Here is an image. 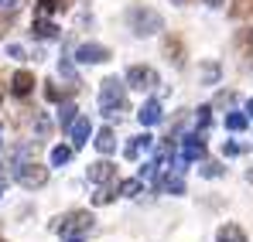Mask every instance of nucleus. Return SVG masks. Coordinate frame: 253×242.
<instances>
[{"label":"nucleus","instance_id":"f257e3e1","mask_svg":"<svg viewBox=\"0 0 253 242\" xmlns=\"http://www.w3.org/2000/svg\"><path fill=\"white\" fill-rule=\"evenodd\" d=\"M99 109L106 120H120L126 109V82L120 79H106L99 85Z\"/></svg>","mask_w":253,"mask_h":242},{"label":"nucleus","instance_id":"f03ea898","mask_svg":"<svg viewBox=\"0 0 253 242\" xmlns=\"http://www.w3.org/2000/svg\"><path fill=\"white\" fill-rule=\"evenodd\" d=\"M51 229H55V232H62L65 239H83L85 232L92 229V215H89V211H69V215L55 218V222H51Z\"/></svg>","mask_w":253,"mask_h":242},{"label":"nucleus","instance_id":"7ed1b4c3","mask_svg":"<svg viewBox=\"0 0 253 242\" xmlns=\"http://www.w3.org/2000/svg\"><path fill=\"white\" fill-rule=\"evenodd\" d=\"M126 21H130V31H133V35H140V38H147V35H158V31L165 28L161 14H158V10H151V7H133Z\"/></svg>","mask_w":253,"mask_h":242},{"label":"nucleus","instance_id":"20e7f679","mask_svg":"<svg viewBox=\"0 0 253 242\" xmlns=\"http://www.w3.org/2000/svg\"><path fill=\"white\" fill-rule=\"evenodd\" d=\"M14 177H17V184L21 188H44V181H48V167L44 164H35V161H24L17 164V171H14Z\"/></svg>","mask_w":253,"mask_h":242},{"label":"nucleus","instance_id":"39448f33","mask_svg":"<svg viewBox=\"0 0 253 242\" xmlns=\"http://www.w3.org/2000/svg\"><path fill=\"white\" fill-rule=\"evenodd\" d=\"M126 85L137 89V92H147V89L158 85V72H154L151 65H130V69H126Z\"/></svg>","mask_w":253,"mask_h":242},{"label":"nucleus","instance_id":"423d86ee","mask_svg":"<svg viewBox=\"0 0 253 242\" xmlns=\"http://www.w3.org/2000/svg\"><path fill=\"white\" fill-rule=\"evenodd\" d=\"M76 62H83V65H99V62H110V48H103V44H79L76 48Z\"/></svg>","mask_w":253,"mask_h":242},{"label":"nucleus","instance_id":"0eeeda50","mask_svg":"<svg viewBox=\"0 0 253 242\" xmlns=\"http://www.w3.org/2000/svg\"><path fill=\"white\" fill-rule=\"evenodd\" d=\"M181 157H185V164L202 161V157H206V140H202V133H188V137H181Z\"/></svg>","mask_w":253,"mask_h":242},{"label":"nucleus","instance_id":"6e6552de","mask_svg":"<svg viewBox=\"0 0 253 242\" xmlns=\"http://www.w3.org/2000/svg\"><path fill=\"white\" fill-rule=\"evenodd\" d=\"M151 147H154V137H151V133H137V137H130V143L124 147V157L126 161H137V157H140L144 150H151Z\"/></svg>","mask_w":253,"mask_h":242},{"label":"nucleus","instance_id":"1a4fd4ad","mask_svg":"<svg viewBox=\"0 0 253 242\" xmlns=\"http://www.w3.org/2000/svg\"><path fill=\"white\" fill-rule=\"evenodd\" d=\"M137 120H140V126H158V123L165 120V113H161V103H158V99H147V103L140 106Z\"/></svg>","mask_w":253,"mask_h":242},{"label":"nucleus","instance_id":"9d476101","mask_svg":"<svg viewBox=\"0 0 253 242\" xmlns=\"http://www.w3.org/2000/svg\"><path fill=\"white\" fill-rule=\"evenodd\" d=\"M89 133H92L89 120H85V116H76V120H72V126H69V137H72V147H76V150H79L85 140H89Z\"/></svg>","mask_w":253,"mask_h":242},{"label":"nucleus","instance_id":"9b49d317","mask_svg":"<svg viewBox=\"0 0 253 242\" xmlns=\"http://www.w3.org/2000/svg\"><path fill=\"white\" fill-rule=\"evenodd\" d=\"M113 174H117V167H113L110 161H96V164H89V181H92V184H106V181H110Z\"/></svg>","mask_w":253,"mask_h":242},{"label":"nucleus","instance_id":"f8f14e48","mask_svg":"<svg viewBox=\"0 0 253 242\" xmlns=\"http://www.w3.org/2000/svg\"><path fill=\"white\" fill-rule=\"evenodd\" d=\"M215 242H247V232H243L236 222H226V225H219Z\"/></svg>","mask_w":253,"mask_h":242},{"label":"nucleus","instance_id":"ddd939ff","mask_svg":"<svg viewBox=\"0 0 253 242\" xmlns=\"http://www.w3.org/2000/svg\"><path fill=\"white\" fill-rule=\"evenodd\" d=\"M92 143H96V150H99L103 157L117 150V137H113V130H110V126H103V130L96 133V140H92Z\"/></svg>","mask_w":253,"mask_h":242},{"label":"nucleus","instance_id":"4468645a","mask_svg":"<svg viewBox=\"0 0 253 242\" xmlns=\"http://www.w3.org/2000/svg\"><path fill=\"white\" fill-rule=\"evenodd\" d=\"M31 89H35V75H31V72H17L14 82H10V92H14V96H28Z\"/></svg>","mask_w":253,"mask_h":242},{"label":"nucleus","instance_id":"2eb2a0df","mask_svg":"<svg viewBox=\"0 0 253 242\" xmlns=\"http://www.w3.org/2000/svg\"><path fill=\"white\" fill-rule=\"evenodd\" d=\"M158 184H161V188H165L168 195H185V177H181L178 171H171V174H165V177H161Z\"/></svg>","mask_w":253,"mask_h":242},{"label":"nucleus","instance_id":"dca6fc26","mask_svg":"<svg viewBox=\"0 0 253 242\" xmlns=\"http://www.w3.org/2000/svg\"><path fill=\"white\" fill-rule=\"evenodd\" d=\"M140 181H144V184H158V181H161V167L154 161L140 164Z\"/></svg>","mask_w":253,"mask_h":242},{"label":"nucleus","instance_id":"f3484780","mask_svg":"<svg viewBox=\"0 0 253 242\" xmlns=\"http://www.w3.org/2000/svg\"><path fill=\"white\" fill-rule=\"evenodd\" d=\"M35 38H42V41H55V38H58V28H55L51 21H35Z\"/></svg>","mask_w":253,"mask_h":242},{"label":"nucleus","instance_id":"a211bd4d","mask_svg":"<svg viewBox=\"0 0 253 242\" xmlns=\"http://www.w3.org/2000/svg\"><path fill=\"white\" fill-rule=\"evenodd\" d=\"M247 123H250V116H247V113H226V130H233V133L247 130Z\"/></svg>","mask_w":253,"mask_h":242},{"label":"nucleus","instance_id":"6ab92c4d","mask_svg":"<svg viewBox=\"0 0 253 242\" xmlns=\"http://www.w3.org/2000/svg\"><path fill=\"white\" fill-rule=\"evenodd\" d=\"M199 174H202V177H222L226 167H222L219 161H202V164H199Z\"/></svg>","mask_w":253,"mask_h":242},{"label":"nucleus","instance_id":"aec40b11","mask_svg":"<svg viewBox=\"0 0 253 242\" xmlns=\"http://www.w3.org/2000/svg\"><path fill=\"white\" fill-rule=\"evenodd\" d=\"M140 191H144V181H140V177H130V181L120 184V195H124V198H137Z\"/></svg>","mask_w":253,"mask_h":242},{"label":"nucleus","instance_id":"412c9836","mask_svg":"<svg viewBox=\"0 0 253 242\" xmlns=\"http://www.w3.org/2000/svg\"><path fill=\"white\" fill-rule=\"evenodd\" d=\"M212 123V106H199L195 109V126H199V133H206Z\"/></svg>","mask_w":253,"mask_h":242},{"label":"nucleus","instance_id":"4be33fe9","mask_svg":"<svg viewBox=\"0 0 253 242\" xmlns=\"http://www.w3.org/2000/svg\"><path fill=\"white\" fill-rule=\"evenodd\" d=\"M76 113H79V109H76L72 103H62V109H58V123L69 130V126H72V120H76Z\"/></svg>","mask_w":253,"mask_h":242},{"label":"nucleus","instance_id":"5701e85b","mask_svg":"<svg viewBox=\"0 0 253 242\" xmlns=\"http://www.w3.org/2000/svg\"><path fill=\"white\" fill-rule=\"evenodd\" d=\"M199 75H202V82H206V85H215V82H219V65H215V62H206Z\"/></svg>","mask_w":253,"mask_h":242},{"label":"nucleus","instance_id":"b1692460","mask_svg":"<svg viewBox=\"0 0 253 242\" xmlns=\"http://www.w3.org/2000/svg\"><path fill=\"white\" fill-rule=\"evenodd\" d=\"M72 161V147H55V150H51V164H55V167H62V164H69Z\"/></svg>","mask_w":253,"mask_h":242},{"label":"nucleus","instance_id":"393cba45","mask_svg":"<svg viewBox=\"0 0 253 242\" xmlns=\"http://www.w3.org/2000/svg\"><path fill=\"white\" fill-rule=\"evenodd\" d=\"M113 198H117V195H113L110 188H99V191L92 195V205H110V202H113Z\"/></svg>","mask_w":253,"mask_h":242},{"label":"nucleus","instance_id":"a878e982","mask_svg":"<svg viewBox=\"0 0 253 242\" xmlns=\"http://www.w3.org/2000/svg\"><path fill=\"white\" fill-rule=\"evenodd\" d=\"M44 99H51V103H62V92H58V89L48 82V85H44Z\"/></svg>","mask_w":253,"mask_h":242},{"label":"nucleus","instance_id":"bb28decb","mask_svg":"<svg viewBox=\"0 0 253 242\" xmlns=\"http://www.w3.org/2000/svg\"><path fill=\"white\" fill-rule=\"evenodd\" d=\"M58 69H62V75H65V79H76V69H72V62H65V58H62V62H58Z\"/></svg>","mask_w":253,"mask_h":242},{"label":"nucleus","instance_id":"cd10ccee","mask_svg":"<svg viewBox=\"0 0 253 242\" xmlns=\"http://www.w3.org/2000/svg\"><path fill=\"white\" fill-rule=\"evenodd\" d=\"M222 154L226 157H236V154H243V147L240 143H222Z\"/></svg>","mask_w":253,"mask_h":242},{"label":"nucleus","instance_id":"c85d7f7f","mask_svg":"<svg viewBox=\"0 0 253 242\" xmlns=\"http://www.w3.org/2000/svg\"><path fill=\"white\" fill-rule=\"evenodd\" d=\"M7 55H10V58H24V48H21V44H10Z\"/></svg>","mask_w":253,"mask_h":242},{"label":"nucleus","instance_id":"c756f323","mask_svg":"<svg viewBox=\"0 0 253 242\" xmlns=\"http://www.w3.org/2000/svg\"><path fill=\"white\" fill-rule=\"evenodd\" d=\"M44 133H51V123L42 116V120H38V137H44Z\"/></svg>","mask_w":253,"mask_h":242},{"label":"nucleus","instance_id":"7c9ffc66","mask_svg":"<svg viewBox=\"0 0 253 242\" xmlns=\"http://www.w3.org/2000/svg\"><path fill=\"white\" fill-rule=\"evenodd\" d=\"M38 7H42L44 14H51V10H55V7H58V3H55V0H38Z\"/></svg>","mask_w":253,"mask_h":242},{"label":"nucleus","instance_id":"2f4dec72","mask_svg":"<svg viewBox=\"0 0 253 242\" xmlns=\"http://www.w3.org/2000/svg\"><path fill=\"white\" fill-rule=\"evenodd\" d=\"M14 3H17V0H0V7H14Z\"/></svg>","mask_w":253,"mask_h":242},{"label":"nucleus","instance_id":"473e14b6","mask_svg":"<svg viewBox=\"0 0 253 242\" xmlns=\"http://www.w3.org/2000/svg\"><path fill=\"white\" fill-rule=\"evenodd\" d=\"M247 116H253V99H250V103H247Z\"/></svg>","mask_w":253,"mask_h":242},{"label":"nucleus","instance_id":"72a5a7b5","mask_svg":"<svg viewBox=\"0 0 253 242\" xmlns=\"http://www.w3.org/2000/svg\"><path fill=\"white\" fill-rule=\"evenodd\" d=\"M206 3H209V7H219V3H222V0H206Z\"/></svg>","mask_w":253,"mask_h":242},{"label":"nucleus","instance_id":"f704fd0d","mask_svg":"<svg viewBox=\"0 0 253 242\" xmlns=\"http://www.w3.org/2000/svg\"><path fill=\"white\" fill-rule=\"evenodd\" d=\"M247 181H250V184H253V167H250V171H247Z\"/></svg>","mask_w":253,"mask_h":242},{"label":"nucleus","instance_id":"c9c22d12","mask_svg":"<svg viewBox=\"0 0 253 242\" xmlns=\"http://www.w3.org/2000/svg\"><path fill=\"white\" fill-rule=\"evenodd\" d=\"M171 3H178V7H181V3H185V0H171Z\"/></svg>","mask_w":253,"mask_h":242},{"label":"nucleus","instance_id":"e433bc0d","mask_svg":"<svg viewBox=\"0 0 253 242\" xmlns=\"http://www.w3.org/2000/svg\"><path fill=\"white\" fill-rule=\"evenodd\" d=\"M65 242H83V239H65Z\"/></svg>","mask_w":253,"mask_h":242},{"label":"nucleus","instance_id":"4c0bfd02","mask_svg":"<svg viewBox=\"0 0 253 242\" xmlns=\"http://www.w3.org/2000/svg\"><path fill=\"white\" fill-rule=\"evenodd\" d=\"M0 195H3V184H0Z\"/></svg>","mask_w":253,"mask_h":242},{"label":"nucleus","instance_id":"58836bf2","mask_svg":"<svg viewBox=\"0 0 253 242\" xmlns=\"http://www.w3.org/2000/svg\"><path fill=\"white\" fill-rule=\"evenodd\" d=\"M0 242H3V239H0Z\"/></svg>","mask_w":253,"mask_h":242}]
</instances>
